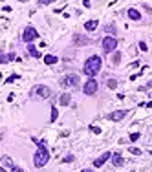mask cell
I'll use <instances>...</instances> for the list:
<instances>
[{
	"instance_id": "obj_29",
	"label": "cell",
	"mask_w": 152,
	"mask_h": 172,
	"mask_svg": "<svg viewBox=\"0 0 152 172\" xmlns=\"http://www.w3.org/2000/svg\"><path fill=\"white\" fill-rule=\"evenodd\" d=\"M83 5H84V7H90V5H92V2H90V0H83Z\"/></svg>"
},
{
	"instance_id": "obj_1",
	"label": "cell",
	"mask_w": 152,
	"mask_h": 172,
	"mask_svg": "<svg viewBox=\"0 0 152 172\" xmlns=\"http://www.w3.org/2000/svg\"><path fill=\"white\" fill-rule=\"evenodd\" d=\"M101 66H103V59H101L99 55H92V57L86 59V62H84V66H83V71H84L90 79H94V77L101 71Z\"/></svg>"
},
{
	"instance_id": "obj_30",
	"label": "cell",
	"mask_w": 152,
	"mask_h": 172,
	"mask_svg": "<svg viewBox=\"0 0 152 172\" xmlns=\"http://www.w3.org/2000/svg\"><path fill=\"white\" fill-rule=\"evenodd\" d=\"M11 172H24L20 167H11Z\"/></svg>"
},
{
	"instance_id": "obj_28",
	"label": "cell",
	"mask_w": 152,
	"mask_h": 172,
	"mask_svg": "<svg viewBox=\"0 0 152 172\" xmlns=\"http://www.w3.org/2000/svg\"><path fill=\"white\" fill-rule=\"evenodd\" d=\"M70 161H73V156H72V154H68V156L64 158V163H70Z\"/></svg>"
},
{
	"instance_id": "obj_32",
	"label": "cell",
	"mask_w": 152,
	"mask_h": 172,
	"mask_svg": "<svg viewBox=\"0 0 152 172\" xmlns=\"http://www.w3.org/2000/svg\"><path fill=\"white\" fill-rule=\"evenodd\" d=\"M2 11H6V13H9V11H11V7H9V5H4V7H2Z\"/></svg>"
},
{
	"instance_id": "obj_33",
	"label": "cell",
	"mask_w": 152,
	"mask_h": 172,
	"mask_svg": "<svg viewBox=\"0 0 152 172\" xmlns=\"http://www.w3.org/2000/svg\"><path fill=\"white\" fill-rule=\"evenodd\" d=\"M147 108H152V101L150 103H147Z\"/></svg>"
},
{
	"instance_id": "obj_3",
	"label": "cell",
	"mask_w": 152,
	"mask_h": 172,
	"mask_svg": "<svg viewBox=\"0 0 152 172\" xmlns=\"http://www.w3.org/2000/svg\"><path fill=\"white\" fill-rule=\"evenodd\" d=\"M35 38H39V31H37L33 26H26V29H24V33H22V40H24L26 44H31Z\"/></svg>"
},
{
	"instance_id": "obj_4",
	"label": "cell",
	"mask_w": 152,
	"mask_h": 172,
	"mask_svg": "<svg viewBox=\"0 0 152 172\" xmlns=\"http://www.w3.org/2000/svg\"><path fill=\"white\" fill-rule=\"evenodd\" d=\"M101 46H103V51H105V53H110V51H114V49L117 48V38L112 37V35H108V37L103 38Z\"/></svg>"
},
{
	"instance_id": "obj_6",
	"label": "cell",
	"mask_w": 152,
	"mask_h": 172,
	"mask_svg": "<svg viewBox=\"0 0 152 172\" xmlns=\"http://www.w3.org/2000/svg\"><path fill=\"white\" fill-rule=\"evenodd\" d=\"M83 92H84L86 95H94V93L97 92V81H95V79H88V81L84 82V86H83Z\"/></svg>"
},
{
	"instance_id": "obj_12",
	"label": "cell",
	"mask_w": 152,
	"mask_h": 172,
	"mask_svg": "<svg viewBox=\"0 0 152 172\" xmlns=\"http://www.w3.org/2000/svg\"><path fill=\"white\" fill-rule=\"evenodd\" d=\"M97 26H99V22H97V20H88V22L84 24V29H86V31H95V29H97Z\"/></svg>"
},
{
	"instance_id": "obj_13",
	"label": "cell",
	"mask_w": 152,
	"mask_h": 172,
	"mask_svg": "<svg viewBox=\"0 0 152 172\" xmlns=\"http://www.w3.org/2000/svg\"><path fill=\"white\" fill-rule=\"evenodd\" d=\"M44 62H46L48 66L57 64V62H59V57H57V55H44Z\"/></svg>"
},
{
	"instance_id": "obj_19",
	"label": "cell",
	"mask_w": 152,
	"mask_h": 172,
	"mask_svg": "<svg viewBox=\"0 0 152 172\" xmlns=\"http://www.w3.org/2000/svg\"><path fill=\"white\" fill-rule=\"evenodd\" d=\"M2 163H4V165H6V167H15V165H13V161H11V158H9V156H4V158H2Z\"/></svg>"
},
{
	"instance_id": "obj_36",
	"label": "cell",
	"mask_w": 152,
	"mask_h": 172,
	"mask_svg": "<svg viewBox=\"0 0 152 172\" xmlns=\"http://www.w3.org/2000/svg\"><path fill=\"white\" fill-rule=\"evenodd\" d=\"M0 172H6V169H0Z\"/></svg>"
},
{
	"instance_id": "obj_35",
	"label": "cell",
	"mask_w": 152,
	"mask_h": 172,
	"mask_svg": "<svg viewBox=\"0 0 152 172\" xmlns=\"http://www.w3.org/2000/svg\"><path fill=\"white\" fill-rule=\"evenodd\" d=\"M18 2H29V0H18Z\"/></svg>"
},
{
	"instance_id": "obj_14",
	"label": "cell",
	"mask_w": 152,
	"mask_h": 172,
	"mask_svg": "<svg viewBox=\"0 0 152 172\" xmlns=\"http://www.w3.org/2000/svg\"><path fill=\"white\" fill-rule=\"evenodd\" d=\"M128 16H130L132 20H141V13H139L138 9H134V7L128 9Z\"/></svg>"
},
{
	"instance_id": "obj_31",
	"label": "cell",
	"mask_w": 152,
	"mask_h": 172,
	"mask_svg": "<svg viewBox=\"0 0 152 172\" xmlns=\"http://www.w3.org/2000/svg\"><path fill=\"white\" fill-rule=\"evenodd\" d=\"M51 2H55V0H40L39 4H42V5H44V4H51Z\"/></svg>"
},
{
	"instance_id": "obj_18",
	"label": "cell",
	"mask_w": 152,
	"mask_h": 172,
	"mask_svg": "<svg viewBox=\"0 0 152 172\" xmlns=\"http://www.w3.org/2000/svg\"><path fill=\"white\" fill-rule=\"evenodd\" d=\"M106 86H108L110 90H116V88H117V81H116V79H108V81H106Z\"/></svg>"
},
{
	"instance_id": "obj_7",
	"label": "cell",
	"mask_w": 152,
	"mask_h": 172,
	"mask_svg": "<svg viewBox=\"0 0 152 172\" xmlns=\"http://www.w3.org/2000/svg\"><path fill=\"white\" fill-rule=\"evenodd\" d=\"M33 92H35V93H37L40 99H48V97L51 95V90H50L48 86H44V84H39V86H37Z\"/></svg>"
},
{
	"instance_id": "obj_9",
	"label": "cell",
	"mask_w": 152,
	"mask_h": 172,
	"mask_svg": "<svg viewBox=\"0 0 152 172\" xmlns=\"http://www.w3.org/2000/svg\"><path fill=\"white\" fill-rule=\"evenodd\" d=\"M127 110H117V112H112L110 115H108V119H112V121H121V119H125L127 117Z\"/></svg>"
},
{
	"instance_id": "obj_23",
	"label": "cell",
	"mask_w": 152,
	"mask_h": 172,
	"mask_svg": "<svg viewBox=\"0 0 152 172\" xmlns=\"http://www.w3.org/2000/svg\"><path fill=\"white\" fill-rule=\"evenodd\" d=\"M105 31H108V33H112V35H114V33H116V27H114L112 24H108V26H105Z\"/></svg>"
},
{
	"instance_id": "obj_27",
	"label": "cell",
	"mask_w": 152,
	"mask_h": 172,
	"mask_svg": "<svg viewBox=\"0 0 152 172\" xmlns=\"http://www.w3.org/2000/svg\"><path fill=\"white\" fill-rule=\"evenodd\" d=\"M90 128H92L94 134H101V128H99V126H90Z\"/></svg>"
},
{
	"instance_id": "obj_34",
	"label": "cell",
	"mask_w": 152,
	"mask_h": 172,
	"mask_svg": "<svg viewBox=\"0 0 152 172\" xmlns=\"http://www.w3.org/2000/svg\"><path fill=\"white\" fill-rule=\"evenodd\" d=\"M81 172H92V170L90 169H84V170H81Z\"/></svg>"
},
{
	"instance_id": "obj_10",
	"label": "cell",
	"mask_w": 152,
	"mask_h": 172,
	"mask_svg": "<svg viewBox=\"0 0 152 172\" xmlns=\"http://www.w3.org/2000/svg\"><path fill=\"white\" fill-rule=\"evenodd\" d=\"M88 42H90V40H88L84 35H79V33L73 35V44H75V46H86Z\"/></svg>"
},
{
	"instance_id": "obj_11",
	"label": "cell",
	"mask_w": 152,
	"mask_h": 172,
	"mask_svg": "<svg viewBox=\"0 0 152 172\" xmlns=\"http://www.w3.org/2000/svg\"><path fill=\"white\" fill-rule=\"evenodd\" d=\"M112 165L114 167H123L125 165V159L121 154H112Z\"/></svg>"
},
{
	"instance_id": "obj_22",
	"label": "cell",
	"mask_w": 152,
	"mask_h": 172,
	"mask_svg": "<svg viewBox=\"0 0 152 172\" xmlns=\"http://www.w3.org/2000/svg\"><path fill=\"white\" fill-rule=\"evenodd\" d=\"M128 150H130V154H134V156H141V150H139V148H136V147H130Z\"/></svg>"
},
{
	"instance_id": "obj_25",
	"label": "cell",
	"mask_w": 152,
	"mask_h": 172,
	"mask_svg": "<svg viewBox=\"0 0 152 172\" xmlns=\"http://www.w3.org/2000/svg\"><path fill=\"white\" fill-rule=\"evenodd\" d=\"M139 49H141V51H147V49H149V46H147L145 42H139Z\"/></svg>"
},
{
	"instance_id": "obj_24",
	"label": "cell",
	"mask_w": 152,
	"mask_h": 172,
	"mask_svg": "<svg viewBox=\"0 0 152 172\" xmlns=\"http://www.w3.org/2000/svg\"><path fill=\"white\" fill-rule=\"evenodd\" d=\"M121 62V53L117 51V53H114V64H119Z\"/></svg>"
},
{
	"instance_id": "obj_20",
	"label": "cell",
	"mask_w": 152,
	"mask_h": 172,
	"mask_svg": "<svg viewBox=\"0 0 152 172\" xmlns=\"http://www.w3.org/2000/svg\"><path fill=\"white\" fill-rule=\"evenodd\" d=\"M57 115H59L57 108H55V106H51V117H50V121H51V123H53V121H57Z\"/></svg>"
},
{
	"instance_id": "obj_17",
	"label": "cell",
	"mask_w": 152,
	"mask_h": 172,
	"mask_svg": "<svg viewBox=\"0 0 152 172\" xmlns=\"http://www.w3.org/2000/svg\"><path fill=\"white\" fill-rule=\"evenodd\" d=\"M13 59H15V53H7L6 57H2V59H0V62H2V64H6V62H9V60H13Z\"/></svg>"
},
{
	"instance_id": "obj_26",
	"label": "cell",
	"mask_w": 152,
	"mask_h": 172,
	"mask_svg": "<svg viewBox=\"0 0 152 172\" xmlns=\"http://www.w3.org/2000/svg\"><path fill=\"white\" fill-rule=\"evenodd\" d=\"M139 139V134L136 132V134H130V141H138Z\"/></svg>"
},
{
	"instance_id": "obj_16",
	"label": "cell",
	"mask_w": 152,
	"mask_h": 172,
	"mask_svg": "<svg viewBox=\"0 0 152 172\" xmlns=\"http://www.w3.org/2000/svg\"><path fill=\"white\" fill-rule=\"evenodd\" d=\"M28 51H29V53H31L33 57H42V55H40V53L37 51V48H35L33 44H28Z\"/></svg>"
},
{
	"instance_id": "obj_2",
	"label": "cell",
	"mask_w": 152,
	"mask_h": 172,
	"mask_svg": "<svg viewBox=\"0 0 152 172\" xmlns=\"http://www.w3.org/2000/svg\"><path fill=\"white\" fill-rule=\"evenodd\" d=\"M35 143H37V147H39V150L35 152V156H33V165L37 167V169H42L48 161H50V152H48V148H46V141H37V139H33Z\"/></svg>"
},
{
	"instance_id": "obj_8",
	"label": "cell",
	"mask_w": 152,
	"mask_h": 172,
	"mask_svg": "<svg viewBox=\"0 0 152 172\" xmlns=\"http://www.w3.org/2000/svg\"><path fill=\"white\" fill-rule=\"evenodd\" d=\"M108 159H112V154H110V152H105L103 156H99V158L94 161V167H95V169H99V167H103Z\"/></svg>"
},
{
	"instance_id": "obj_21",
	"label": "cell",
	"mask_w": 152,
	"mask_h": 172,
	"mask_svg": "<svg viewBox=\"0 0 152 172\" xmlns=\"http://www.w3.org/2000/svg\"><path fill=\"white\" fill-rule=\"evenodd\" d=\"M17 79H18V75H17V73H13V75H9V77L6 79V84H9V82H13V81H17Z\"/></svg>"
},
{
	"instance_id": "obj_5",
	"label": "cell",
	"mask_w": 152,
	"mask_h": 172,
	"mask_svg": "<svg viewBox=\"0 0 152 172\" xmlns=\"http://www.w3.org/2000/svg\"><path fill=\"white\" fill-rule=\"evenodd\" d=\"M77 84H79V75L77 73H70V75H64L61 79L62 88H72V86H77Z\"/></svg>"
},
{
	"instance_id": "obj_15",
	"label": "cell",
	"mask_w": 152,
	"mask_h": 172,
	"mask_svg": "<svg viewBox=\"0 0 152 172\" xmlns=\"http://www.w3.org/2000/svg\"><path fill=\"white\" fill-rule=\"evenodd\" d=\"M70 99H72L70 93H62V95L59 97V104H61V106H68V104H70Z\"/></svg>"
}]
</instances>
